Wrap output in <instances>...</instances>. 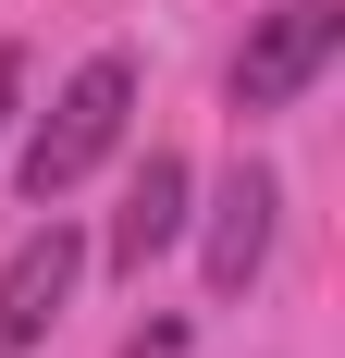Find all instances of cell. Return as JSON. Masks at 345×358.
<instances>
[{
  "instance_id": "6da1fadb",
  "label": "cell",
  "mask_w": 345,
  "mask_h": 358,
  "mask_svg": "<svg viewBox=\"0 0 345 358\" xmlns=\"http://www.w3.org/2000/svg\"><path fill=\"white\" fill-rule=\"evenodd\" d=\"M124 124H136V62H124V50H87V62L62 74V99L37 111V136H25V161H13V185H25L37 210H50V198H74V185L124 148Z\"/></svg>"
},
{
  "instance_id": "7a4b0ae2",
  "label": "cell",
  "mask_w": 345,
  "mask_h": 358,
  "mask_svg": "<svg viewBox=\"0 0 345 358\" xmlns=\"http://www.w3.org/2000/svg\"><path fill=\"white\" fill-rule=\"evenodd\" d=\"M333 50H345V13H333V0L259 13V37L235 50V111H296L321 74H333Z\"/></svg>"
},
{
  "instance_id": "3957f363",
  "label": "cell",
  "mask_w": 345,
  "mask_h": 358,
  "mask_svg": "<svg viewBox=\"0 0 345 358\" xmlns=\"http://www.w3.org/2000/svg\"><path fill=\"white\" fill-rule=\"evenodd\" d=\"M185 222H198L210 296H247V285H259V259H272V222H284V185H272V161H235V173L210 185V210H185Z\"/></svg>"
},
{
  "instance_id": "277c9868",
  "label": "cell",
  "mask_w": 345,
  "mask_h": 358,
  "mask_svg": "<svg viewBox=\"0 0 345 358\" xmlns=\"http://www.w3.org/2000/svg\"><path fill=\"white\" fill-rule=\"evenodd\" d=\"M74 285H87V235H74V222L50 210V222L25 235V248L0 259V358H25L37 334L62 322V309H74Z\"/></svg>"
},
{
  "instance_id": "5b68a950",
  "label": "cell",
  "mask_w": 345,
  "mask_h": 358,
  "mask_svg": "<svg viewBox=\"0 0 345 358\" xmlns=\"http://www.w3.org/2000/svg\"><path fill=\"white\" fill-rule=\"evenodd\" d=\"M185 210H198V173H185V161H172V148H148L136 173H124V210H111V272H124V285H148V259H172L185 248Z\"/></svg>"
},
{
  "instance_id": "8992f818",
  "label": "cell",
  "mask_w": 345,
  "mask_h": 358,
  "mask_svg": "<svg viewBox=\"0 0 345 358\" xmlns=\"http://www.w3.org/2000/svg\"><path fill=\"white\" fill-rule=\"evenodd\" d=\"M13 99H25V50H0V136H13Z\"/></svg>"
},
{
  "instance_id": "52a82bcc",
  "label": "cell",
  "mask_w": 345,
  "mask_h": 358,
  "mask_svg": "<svg viewBox=\"0 0 345 358\" xmlns=\"http://www.w3.org/2000/svg\"><path fill=\"white\" fill-rule=\"evenodd\" d=\"M124 358H185V322H161V334H136Z\"/></svg>"
}]
</instances>
